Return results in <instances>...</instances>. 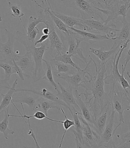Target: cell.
<instances>
[{"label": "cell", "mask_w": 130, "mask_h": 148, "mask_svg": "<svg viewBox=\"0 0 130 148\" xmlns=\"http://www.w3.org/2000/svg\"><path fill=\"white\" fill-rule=\"evenodd\" d=\"M95 68V75L81 85L85 92L80 95H84L85 102L94 116V119L108 106H111L109 94L104 91V75L107 69L106 64L96 63L91 58Z\"/></svg>", "instance_id": "6da1fadb"}, {"label": "cell", "mask_w": 130, "mask_h": 148, "mask_svg": "<svg viewBox=\"0 0 130 148\" xmlns=\"http://www.w3.org/2000/svg\"><path fill=\"white\" fill-rule=\"evenodd\" d=\"M104 82L106 84L110 85V90L108 94L111 108L118 113L119 124L114 129L116 131L119 126L124 124V112L130 110V92L128 90H124L120 83L109 75L104 77Z\"/></svg>", "instance_id": "7a4b0ae2"}, {"label": "cell", "mask_w": 130, "mask_h": 148, "mask_svg": "<svg viewBox=\"0 0 130 148\" xmlns=\"http://www.w3.org/2000/svg\"><path fill=\"white\" fill-rule=\"evenodd\" d=\"M61 1L67 8L78 11L81 20H94L103 22L105 21L103 14L93 6L90 0H65Z\"/></svg>", "instance_id": "3957f363"}, {"label": "cell", "mask_w": 130, "mask_h": 148, "mask_svg": "<svg viewBox=\"0 0 130 148\" xmlns=\"http://www.w3.org/2000/svg\"><path fill=\"white\" fill-rule=\"evenodd\" d=\"M130 0H114L113 4L107 10L97 9L102 14L107 17L104 21V24L108 25L109 22L111 24H116L120 21L122 18H126L128 12L130 9Z\"/></svg>", "instance_id": "277c9868"}, {"label": "cell", "mask_w": 130, "mask_h": 148, "mask_svg": "<svg viewBox=\"0 0 130 148\" xmlns=\"http://www.w3.org/2000/svg\"><path fill=\"white\" fill-rule=\"evenodd\" d=\"M48 38L46 44V51L48 54L54 58L59 55L62 51H66L63 40L64 37L57 28L50 29Z\"/></svg>", "instance_id": "5b68a950"}, {"label": "cell", "mask_w": 130, "mask_h": 148, "mask_svg": "<svg viewBox=\"0 0 130 148\" xmlns=\"http://www.w3.org/2000/svg\"><path fill=\"white\" fill-rule=\"evenodd\" d=\"M90 60L88 64H86V67L84 69H81L77 71L76 73L73 75H69L65 73H59L55 75L58 78L62 79L66 82L69 85V87H71L75 90H78V88L81 85L88 80L92 76L88 71V69L89 67L90 64L92 62V59L90 56H89Z\"/></svg>", "instance_id": "8992f818"}, {"label": "cell", "mask_w": 130, "mask_h": 148, "mask_svg": "<svg viewBox=\"0 0 130 148\" xmlns=\"http://www.w3.org/2000/svg\"><path fill=\"white\" fill-rule=\"evenodd\" d=\"M115 112H116L112 108L106 127L98 141V148H116V145L113 140V136L116 132L113 128Z\"/></svg>", "instance_id": "52a82bcc"}, {"label": "cell", "mask_w": 130, "mask_h": 148, "mask_svg": "<svg viewBox=\"0 0 130 148\" xmlns=\"http://www.w3.org/2000/svg\"><path fill=\"white\" fill-rule=\"evenodd\" d=\"M41 46L36 48L35 46L30 51L35 62V70L32 73V78L35 83L39 80H42L45 74V71L42 67V62L44 53L46 51V43L41 44Z\"/></svg>", "instance_id": "ba28073f"}, {"label": "cell", "mask_w": 130, "mask_h": 148, "mask_svg": "<svg viewBox=\"0 0 130 148\" xmlns=\"http://www.w3.org/2000/svg\"><path fill=\"white\" fill-rule=\"evenodd\" d=\"M41 98L36 94L24 89H16L13 95L12 101L14 103L27 104L33 110H37L39 108Z\"/></svg>", "instance_id": "9c48e42d"}, {"label": "cell", "mask_w": 130, "mask_h": 148, "mask_svg": "<svg viewBox=\"0 0 130 148\" xmlns=\"http://www.w3.org/2000/svg\"><path fill=\"white\" fill-rule=\"evenodd\" d=\"M78 115L82 126L83 148H98V141L100 136L95 133L90 124L84 119L81 112H78Z\"/></svg>", "instance_id": "30bf717a"}, {"label": "cell", "mask_w": 130, "mask_h": 148, "mask_svg": "<svg viewBox=\"0 0 130 148\" xmlns=\"http://www.w3.org/2000/svg\"><path fill=\"white\" fill-rule=\"evenodd\" d=\"M69 30L68 34L64 35L65 38L67 39L68 43V50L66 51L67 54L71 55L72 57L75 58L80 61L87 64L89 61L85 58L83 53V50L80 48V44L81 42L77 38L73 32Z\"/></svg>", "instance_id": "8fae6325"}, {"label": "cell", "mask_w": 130, "mask_h": 148, "mask_svg": "<svg viewBox=\"0 0 130 148\" xmlns=\"http://www.w3.org/2000/svg\"><path fill=\"white\" fill-rule=\"evenodd\" d=\"M5 32L8 37V40L6 43L0 42V53L2 54L5 59L13 61V59L16 61L20 56L16 54L14 50V44L15 42V36L7 29H5Z\"/></svg>", "instance_id": "7c38bea8"}, {"label": "cell", "mask_w": 130, "mask_h": 148, "mask_svg": "<svg viewBox=\"0 0 130 148\" xmlns=\"http://www.w3.org/2000/svg\"><path fill=\"white\" fill-rule=\"evenodd\" d=\"M81 23L87 27L88 32L97 34L98 32H104L108 35L112 31H120L116 28V25L104 24L103 22L94 20H81Z\"/></svg>", "instance_id": "4fadbf2b"}, {"label": "cell", "mask_w": 130, "mask_h": 148, "mask_svg": "<svg viewBox=\"0 0 130 148\" xmlns=\"http://www.w3.org/2000/svg\"><path fill=\"white\" fill-rule=\"evenodd\" d=\"M120 45L116 41L114 40L113 46L109 51H105V48L103 47L99 49L91 47L89 48V52L95 55L98 59V62L103 64H106L110 60L113 59Z\"/></svg>", "instance_id": "5bb4252c"}, {"label": "cell", "mask_w": 130, "mask_h": 148, "mask_svg": "<svg viewBox=\"0 0 130 148\" xmlns=\"http://www.w3.org/2000/svg\"><path fill=\"white\" fill-rule=\"evenodd\" d=\"M57 85L59 88L56 90L57 95L67 105L69 111L75 110L80 112V109L77 104L75 98L73 96V89L70 87L65 88L59 82L57 83Z\"/></svg>", "instance_id": "9a60e30c"}, {"label": "cell", "mask_w": 130, "mask_h": 148, "mask_svg": "<svg viewBox=\"0 0 130 148\" xmlns=\"http://www.w3.org/2000/svg\"><path fill=\"white\" fill-rule=\"evenodd\" d=\"M67 28L73 32L81 42L85 41L90 44H93L103 40L110 39L106 34L102 35L92 32H87L83 30L76 29L74 27H68Z\"/></svg>", "instance_id": "2e32d148"}, {"label": "cell", "mask_w": 130, "mask_h": 148, "mask_svg": "<svg viewBox=\"0 0 130 148\" xmlns=\"http://www.w3.org/2000/svg\"><path fill=\"white\" fill-rule=\"evenodd\" d=\"M111 106L106 108L102 113L95 118L94 123L91 125L93 130L99 136L103 133L104 130L111 114Z\"/></svg>", "instance_id": "e0dca14e"}, {"label": "cell", "mask_w": 130, "mask_h": 148, "mask_svg": "<svg viewBox=\"0 0 130 148\" xmlns=\"http://www.w3.org/2000/svg\"><path fill=\"white\" fill-rule=\"evenodd\" d=\"M24 90L35 93L45 99L55 102L56 103H58L59 105L63 106L66 108L68 109V107L67 105L62 99L59 98L57 94H54L46 88L24 89Z\"/></svg>", "instance_id": "ac0fdd59"}, {"label": "cell", "mask_w": 130, "mask_h": 148, "mask_svg": "<svg viewBox=\"0 0 130 148\" xmlns=\"http://www.w3.org/2000/svg\"><path fill=\"white\" fill-rule=\"evenodd\" d=\"M50 8H51V12L53 13V14L59 18V20H61L64 24L66 25L67 28L74 27V25H77L82 29V30L83 31L86 32L88 31L87 28L81 23V20L80 18L74 17L72 16H67L64 14L55 11L53 10L51 6Z\"/></svg>", "instance_id": "d6986e66"}, {"label": "cell", "mask_w": 130, "mask_h": 148, "mask_svg": "<svg viewBox=\"0 0 130 148\" xmlns=\"http://www.w3.org/2000/svg\"><path fill=\"white\" fill-rule=\"evenodd\" d=\"M49 62L51 65L53 75L59 73H65L69 75H73L78 71L76 69L70 65L66 64L53 59H51Z\"/></svg>", "instance_id": "ffe728a7"}, {"label": "cell", "mask_w": 130, "mask_h": 148, "mask_svg": "<svg viewBox=\"0 0 130 148\" xmlns=\"http://www.w3.org/2000/svg\"><path fill=\"white\" fill-rule=\"evenodd\" d=\"M15 62L24 73L27 71L30 72L32 74L34 73L35 62L30 52H26L24 55L20 56L17 60Z\"/></svg>", "instance_id": "44dd1931"}, {"label": "cell", "mask_w": 130, "mask_h": 148, "mask_svg": "<svg viewBox=\"0 0 130 148\" xmlns=\"http://www.w3.org/2000/svg\"><path fill=\"white\" fill-rule=\"evenodd\" d=\"M75 95L76 103L80 109L81 114L84 119L91 125L94 123V116L86 102H84L81 99V95L79 94L78 90H75Z\"/></svg>", "instance_id": "7402d4cb"}, {"label": "cell", "mask_w": 130, "mask_h": 148, "mask_svg": "<svg viewBox=\"0 0 130 148\" xmlns=\"http://www.w3.org/2000/svg\"><path fill=\"white\" fill-rule=\"evenodd\" d=\"M18 84V79H16L13 82V85L11 88L8 89V91L6 94H3L2 92H0V95L2 97V101L0 104V114L3 112L5 110L10 106L12 101V98L14 92L16 90V86Z\"/></svg>", "instance_id": "603a6c76"}, {"label": "cell", "mask_w": 130, "mask_h": 148, "mask_svg": "<svg viewBox=\"0 0 130 148\" xmlns=\"http://www.w3.org/2000/svg\"><path fill=\"white\" fill-rule=\"evenodd\" d=\"M34 1L36 4L37 6L40 7L41 8H43L44 10H45L46 11L48 12V14H49V15L51 16V18H52L53 21L55 23V25L56 27L59 32H60L62 31L64 33V35L68 34H69V30L67 28L66 25L64 24L63 22L61 20H59V18H57L56 16H55L53 14V13L51 12V8H50L51 6L48 1H44L46 3V5H48V6H46V8L41 6V5L39 4L35 1Z\"/></svg>", "instance_id": "cb8c5ba5"}, {"label": "cell", "mask_w": 130, "mask_h": 148, "mask_svg": "<svg viewBox=\"0 0 130 148\" xmlns=\"http://www.w3.org/2000/svg\"><path fill=\"white\" fill-rule=\"evenodd\" d=\"M120 21L123 24V27L118 33L117 38L115 41L122 45V44L125 43L128 39H130V23L127 21L126 18L122 17Z\"/></svg>", "instance_id": "d4e9b609"}, {"label": "cell", "mask_w": 130, "mask_h": 148, "mask_svg": "<svg viewBox=\"0 0 130 148\" xmlns=\"http://www.w3.org/2000/svg\"><path fill=\"white\" fill-rule=\"evenodd\" d=\"M70 112L72 114L73 118V121L74 123V126L75 129L72 130L73 134L75 136V138H77L80 142L82 144L83 146V136H82V126L80 122V119H79L78 117V113L79 112L75 110H73L70 111Z\"/></svg>", "instance_id": "484cf974"}, {"label": "cell", "mask_w": 130, "mask_h": 148, "mask_svg": "<svg viewBox=\"0 0 130 148\" xmlns=\"http://www.w3.org/2000/svg\"><path fill=\"white\" fill-rule=\"evenodd\" d=\"M20 104H21V108H22L23 113H24V115H22V114L21 113V112L20 113V115H11L9 114H8L9 117H18V118H21L22 119H31V118H35L36 119H39V120L43 119H46L50 120V121H51L59 123H61V124H62L63 122V121L55 120V119H52L49 118V117H47V115H46L44 112L40 111H36V112H35V114H34V115H26L25 112L23 104H22V103H20Z\"/></svg>", "instance_id": "4316f807"}, {"label": "cell", "mask_w": 130, "mask_h": 148, "mask_svg": "<svg viewBox=\"0 0 130 148\" xmlns=\"http://www.w3.org/2000/svg\"><path fill=\"white\" fill-rule=\"evenodd\" d=\"M9 108L10 106L8 107L6 110H5L3 119L0 122V132L3 134L4 138L6 139H8L9 135H13L15 133L14 131L9 129L8 127Z\"/></svg>", "instance_id": "83f0119b"}, {"label": "cell", "mask_w": 130, "mask_h": 148, "mask_svg": "<svg viewBox=\"0 0 130 148\" xmlns=\"http://www.w3.org/2000/svg\"><path fill=\"white\" fill-rule=\"evenodd\" d=\"M62 108L58 103L41 97L39 109H41V111L44 112L46 115H48V111L50 109H56L60 111Z\"/></svg>", "instance_id": "f1b7e54d"}, {"label": "cell", "mask_w": 130, "mask_h": 148, "mask_svg": "<svg viewBox=\"0 0 130 148\" xmlns=\"http://www.w3.org/2000/svg\"><path fill=\"white\" fill-rule=\"evenodd\" d=\"M0 68L4 71L5 78L4 79L8 82L12 75L14 74L13 61H10L5 58L2 60L0 59Z\"/></svg>", "instance_id": "f546056e"}, {"label": "cell", "mask_w": 130, "mask_h": 148, "mask_svg": "<svg viewBox=\"0 0 130 148\" xmlns=\"http://www.w3.org/2000/svg\"><path fill=\"white\" fill-rule=\"evenodd\" d=\"M15 38L19 42L23 45L25 48L27 52H30L33 48L35 47V43L30 41L28 39L26 34H22L20 31H17L15 35Z\"/></svg>", "instance_id": "4dcf8cb0"}, {"label": "cell", "mask_w": 130, "mask_h": 148, "mask_svg": "<svg viewBox=\"0 0 130 148\" xmlns=\"http://www.w3.org/2000/svg\"><path fill=\"white\" fill-rule=\"evenodd\" d=\"M43 62H44L46 65V69L45 71V74L42 78V80L48 81L51 85L55 88V90H56L59 88H58V85L53 80L51 64L49 62H48V61L44 59H43Z\"/></svg>", "instance_id": "1f68e13d"}, {"label": "cell", "mask_w": 130, "mask_h": 148, "mask_svg": "<svg viewBox=\"0 0 130 148\" xmlns=\"http://www.w3.org/2000/svg\"><path fill=\"white\" fill-rule=\"evenodd\" d=\"M71 58H72V56L71 55L67 54V53L62 52L59 54V55L53 58V59L57 61L60 62H63L64 64H66L70 65L71 66L76 69L77 71L80 70L81 69L80 68L78 65H77L75 62H73Z\"/></svg>", "instance_id": "d6a6232c"}, {"label": "cell", "mask_w": 130, "mask_h": 148, "mask_svg": "<svg viewBox=\"0 0 130 148\" xmlns=\"http://www.w3.org/2000/svg\"><path fill=\"white\" fill-rule=\"evenodd\" d=\"M118 138L120 141V143L116 146V148H130V130L127 133L122 135H117Z\"/></svg>", "instance_id": "836d02e7"}, {"label": "cell", "mask_w": 130, "mask_h": 148, "mask_svg": "<svg viewBox=\"0 0 130 148\" xmlns=\"http://www.w3.org/2000/svg\"><path fill=\"white\" fill-rule=\"evenodd\" d=\"M8 7L12 11L11 14H9L14 17L20 18L21 23L23 24L22 21L21 20V17L24 16V14L21 12V7L20 5L12 3L10 1H8Z\"/></svg>", "instance_id": "e575fe53"}, {"label": "cell", "mask_w": 130, "mask_h": 148, "mask_svg": "<svg viewBox=\"0 0 130 148\" xmlns=\"http://www.w3.org/2000/svg\"><path fill=\"white\" fill-rule=\"evenodd\" d=\"M40 23H42V20L40 18L38 17L37 18L32 16H30L27 28H26L24 25L23 26L26 32V34H29Z\"/></svg>", "instance_id": "d590c367"}, {"label": "cell", "mask_w": 130, "mask_h": 148, "mask_svg": "<svg viewBox=\"0 0 130 148\" xmlns=\"http://www.w3.org/2000/svg\"><path fill=\"white\" fill-rule=\"evenodd\" d=\"M60 111L62 112L63 114L64 115V117L65 118V120L63 121L62 124L63 125V127H64L65 131H64V133L63 134L62 137V140L60 141V143L59 144V148L62 147V143L64 140V138H65V135H66V131L72 126H74V123L73 120H71L69 119L68 118L66 117V115L65 114V112L64 110L62 108Z\"/></svg>", "instance_id": "8d00e7d4"}, {"label": "cell", "mask_w": 130, "mask_h": 148, "mask_svg": "<svg viewBox=\"0 0 130 148\" xmlns=\"http://www.w3.org/2000/svg\"><path fill=\"white\" fill-rule=\"evenodd\" d=\"M13 63H14V74H17L21 80H22V81L24 80V76H25L28 78H29L30 77V75L23 72V71L16 64V62H15L14 59H13Z\"/></svg>", "instance_id": "74e56055"}, {"label": "cell", "mask_w": 130, "mask_h": 148, "mask_svg": "<svg viewBox=\"0 0 130 148\" xmlns=\"http://www.w3.org/2000/svg\"><path fill=\"white\" fill-rule=\"evenodd\" d=\"M28 119V122H27V125L28 127V135L30 136L33 139V140L35 141V145H36L35 147H36V148H41V147H40L38 143L37 142L36 136L35 135L34 131H33L32 129L31 128V127L30 120H29L30 119Z\"/></svg>", "instance_id": "f35d334b"}, {"label": "cell", "mask_w": 130, "mask_h": 148, "mask_svg": "<svg viewBox=\"0 0 130 148\" xmlns=\"http://www.w3.org/2000/svg\"><path fill=\"white\" fill-rule=\"evenodd\" d=\"M39 30L38 28L37 27L34 28L29 34H27L28 39H29L30 41L32 42L33 43H35V40L36 38V36L37 34H39Z\"/></svg>", "instance_id": "ab89813d"}, {"label": "cell", "mask_w": 130, "mask_h": 148, "mask_svg": "<svg viewBox=\"0 0 130 148\" xmlns=\"http://www.w3.org/2000/svg\"><path fill=\"white\" fill-rule=\"evenodd\" d=\"M11 87L8 82L5 81L4 79H0V92H1L2 90L9 89Z\"/></svg>", "instance_id": "60d3db41"}, {"label": "cell", "mask_w": 130, "mask_h": 148, "mask_svg": "<svg viewBox=\"0 0 130 148\" xmlns=\"http://www.w3.org/2000/svg\"><path fill=\"white\" fill-rule=\"evenodd\" d=\"M48 38V35L43 34L41 36V38L38 40L35 41V46H36L37 45L39 44H42L43 43L44 41L46 40V39Z\"/></svg>", "instance_id": "b9f144b4"}, {"label": "cell", "mask_w": 130, "mask_h": 148, "mask_svg": "<svg viewBox=\"0 0 130 148\" xmlns=\"http://www.w3.org/2000/svg\"><path fill=\"white\" fill-rule=\"evenodd\" d=\"M130 48L128 49V50L127 52L126 53V57L124 58V60L125 61V65L124 67V68L126 69V67H127V65L128 63L130 61Z\"/></svg>", "instance_id": "7bdbcfd3"}, {"label": "cell", "mask_w": 130, "mask_h": 148, "mask_svg": "<svg viewBox=\"0 0 130 148\" xmlns=\"http://www.w3.org/2000/svg\"><path fill=\"white\" fill-rule=\"evenodd\" d=\"M42 32H43L44 34L49 35V34L50 33V30H49L48 27H46L45 28H44L42 29Z\"/></svg>", "instance_id": "ee69618b"}, {"label": "cell", "mask_w": 130, "mask_h": 148, "mask_svg": "<svg viewBox=\"0 0 130 148\" xmlns=\"http://www.w3.org/2000/svg\"><path fill=\"white\" fill-rule=\"evenodd\" d=\"M2 17H1V16H0V22H1L2 21ZM1 30V29H0Z\"/></svg>", "instance_id": "f6af8a7d"}]
</instances>
